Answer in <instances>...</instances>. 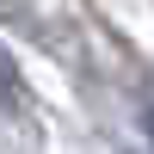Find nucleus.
<instances>
[{
    "label": "nucleus",
    "mask_w": 154,
    "mask_h": 154,
    "mask_svg": "<svg viewBox=\"0 0 154 154\" xmlns=\"http://www.w3.org/2000/svg\"><path fill=\"white\" fill-rule=\"evenodd\" d=\"M148 136H154V117H148Z\"/></svg>",
    "instance_id": "obj_2"
},
{
    "label": "nucleus",
    "mask_w": 154,
    "mask_h": 154,
    "mask_svg": "<svg viewBox=\"0 0 154 154\" xmlns=\"http://www.w3.org/2000/svg\"><path fill=\"white\" fill-rule=\"evenodd\" d=\"M12 86H19V68H12V62H6V49H0V93H12Z\"/></svg>",
    "instance_id": "obj_1"
}]
</instances>
